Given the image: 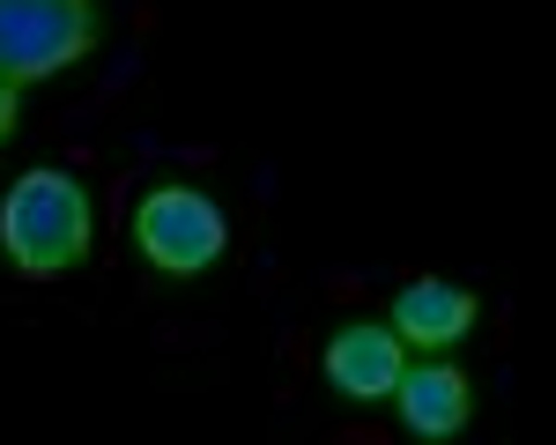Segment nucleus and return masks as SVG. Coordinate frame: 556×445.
Instances as JSON below:
<instances>
[{
    "label": "nucleus",
    "mask_w": 556,
    "mask_h": 445,
    "mask_svg": "<svg viewBox=\"0 0 556 445\" xmlns=\"http://www.w3.org/2000/svg\"><path fill=\"white\" fill-rule=\"evenodd\" d=\"M89 230H97V216H89L83 178L52 171V164L23 171L0 201V253L23 282H60L67 267H83Z\"/></svg>",
    "instance_id": "f257e3e1"
},
{
    "label": "nucleus",
    "mask_w": 556,
    "mask_h": 445,
    "mask_svg": "<svg viewBox=\"0 0 556 445\" xmlns=\"http://www.w3.org/2000/svg\"><path fill=\"white\" fill-rule=\"evenodd\" d=\"M97 52V0H0V75L52 82Z\"/></svg>",
    "instance_id": "f03ea898"
},
{
    "label": "nucleus",
    "mask_w": 556,
    "mask_h": 445,
    "mask_svg": "<svg viewBox=\"0 0 556 445\" xmlns=\"http://www.w3.org/2000/svg\"><path fill=\"white\" fill-rule=\"evenodd\" d=\"M134 245H141V260L156 267V275H208L223 260V245H230V223L215 208L208 193H193V186H149L141 201H134Z\"/></svg>",
    "instance_id": "7ed1b4c3"
},
{
    "label": "nucleus",
    "mask_w": 556,
    "mask_h": 445,
    "mask_svg": "<svg viewBox=\"0 0 556 445\" xmlns=\"http://www.w3.org/2000/svg\"><path fill=\"white\" fill-rule=\"evenodd\" d=\"M408 342L393 334V327H379V319H356V327H342L334 342H327V356H319V371H327V386L342 400H386L393 394V379H401V364H408Z\"/></svg>",
    "instance_id": "20e7f679"
},
{
    "label": "nucleus",
    "mask_w": 556,
    "mask_h": 445,
    "mask_svg": "<svg viewBox=\"0 0 556 445\" xmlns=\"http://www.w3.org/2000/svg\"><path fill=\"white\" fill-rule=\"evenodd\" d=\"M393 408H401L408 438H453V431H468V416H475V386L460 364H401Z\"/></svg>",
    "instance_id": "39448f33"
},
{
    "label": "nucleus",
    "mask_w": 556,
    "mask_h": 445,
    "mask_svg": "<svg viewBox=\"0 0 556 445\" xmlns=\"http://www.w3.org/2000/svg\"><path fill=\"white\" fill-rule=\"evenodd\" d=\"M401 342L416 349H460L475 334V290L460 282H438V275H416L401 297H393V319H386Z\"/></svg>",
    "instance_id": "423d86ee"
},
{
    "label": "nucleus",
    "mask_w": 556,
    "mask_h": 445,
    "mask_svg": "<svg viewBox=\"0 0 556 445\" xmlns=\"http://www.w3.org/2000/svg\"><path fill=\"white\" fill-rule=\"evenodd\" d=\"M15 89H23V82H8V75H0V141L15 134Z\"/></svg>",
    "instance_id": "0eeeda50"
}]
</instances>
